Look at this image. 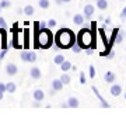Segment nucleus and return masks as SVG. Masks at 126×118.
<instances>
[{"label": "nucleus", "instance_id": "obj_39", "mask_svg": "<svg viewBox=\"0 0 126 118\" xmlns=\"http://www.w3.org/2000/svg\"><path fill=\"white\" fill-rule=\"evenodd\" d=\"M125 100H126V93H125Z\"/></svg>", "mask_w": 126, "mask_h": 118}, {"label": "nucleus", "instance_id": "obj_15", "mask_svg": "<svg viewBox=\"0 0 126 118\" xmlns=\"http://www.w3.org/2000/svg\"><path fill=\"white\" fill-rule=\"evenodd\" d=\"M97 7H98L99 10H107L108 9V1L107 0H97Z\"/></svg>", "mask_w": 126, "mask_h": 118}, {"label": "nucleus", "instance_id": "obj_36", "mask_svg": "<svg viewBox=\"0 0 126 118\" xmlns=\"http://www.w3.org/2000/svg\"><path fill=\"white\" fill-rule=\"evenodd\" d=\"M3 98V91H0V100Z\"/></svg>", "mask_w": 126, "mask_h": 118}, {"label": "nucleus", "instance_id": "obj_7", "mask_svg": "<svg viewBox=\"0 0 126 118\" xmlns=\"http://www.w3.org/2000/svg\"><path fill=\"white\" fill-rule=\"evenodd\" d=\"M6 72H7V75H9V76H14V75L18 72L17 65H16V63H9L7 66H6Z\"/></svg>", "mask_w": 126, "mask_h": 118}, {"label": "nucleus", "instance_id": "obj_29", "mask_svg": "<svg viewBox=\"0 0 126 118\" xmlns=\"http://www.w3.org/2000/svg\"><path fill=\"white\" fill-rule=\"evenodd\" d=\"M121 18H122V20H125V18H126V6H125V9L121 11Z\"/></svg>", "mask_w": 126, "mask_h": 118}, {"label": "nucleus", "instance_id": "obj_28", "mask_svg": "<svg viewBox=\"0 0 126 118\" xmlns=\"http://www.w3.org/2000/svg\"><path fill=\"white\" fill-rule=\"evenodd\" d=\"M0 27L1 28H7V24H6V21H4V18L3 17H0Z\"/></svg>", "mask_w": 126, "mask_h": 118}, {"label": "nucleus", "instance_id": "obj_10", "mask_svg": "<svg viewBox=\"0 0 126 118\" xmlns=\"http://www.w3.org/2000/svg\"><path fill=\"white\" fill-rule=\"evenodd\" d=\"M63 82L60 80V79H55L53 82H52V89H53L55 91H59V90H62L63 89Z\"/></svg>", "mask_w": 126, "mask_h": 118}, {"label": "nucleus", "instance_id": "obj_14", "mask_svg": "<svg viewBox=\"0 0 126 118\" xmlns=\"http://www.w3.org/2000/svg\"><path fill=\"white\" fill-rule=\"evenodd\" d=\"M67 104H69V107H70V108H77L80 103H79V100H77L76 97H70V98H69V101H67Z\"/></svg>", "mask_w": 126, "mask_h": 118}, {"label": "nucleus", "instance_id": "obj_25", "mask_svg": "<svg viewBox=\"0 0 126 118\" xmlns=\"http://www.w3.org/2000/svg\"><path fill=\"white\" fill-rule=\"evenodd\" d=\"M123 38H125V32L119 31V34H118V37H116V42L118 44H121V42L123 41Z\"/></svg>", "mask_w": 126, "mask_h": 118}, {"label": "nucleus", "instance_id": "obj_5", "mask_svg": "<svg viewBox=\"0 0 126 118\" xmlns=\"http://www.w3.org/2000/svg\"><path fill=\"white\" fill-rule=\"evenodd\" d=\"M91 89H93V91H94V94L97 96V98H98V100H99V103H101V107H104V108H108V107H109V103H108L107 100H105V98H104L102 96H101V93L98 91V89H97L95 86H93Z\"/></svg>", "mask_w": 126, "mask_h": 118}, {"label": "nucleus", "instance_id": "obj_13", "mask_svg": "<svg viewBox=\"0 0 126 118\" xmlns=\"http://www.w3.org/2000/svg\"><path fill=\"white\" fill-rule=\"evenodd\" d=\"M84 14H76L74 17H73V23L76 24V25H83L84 23Z\"/></svg>", "mask_w": 126, "mask_h": 118}, {"label": "nucleus", "instance_id": "obj_23", "mask_svg": "<svg viewBox=\"0 0 126 118\" xmlns=\"http://www.w3.org/2000/svg\"><path fill=\"white\" fill-rule=\"evenodd\" d=\"M95 73H97V72H95V68L91 65L90 68H88V75H90L91 79H94V77H95Z\"/></svg>", "mask_w": 126, "mask_h": 118}, {"label": "nucleus", "instance_id": "obj_16", "mask_svg": "<svg viewBox=\"0 0 126 118\" xmlns=\"http://www.w3.org/2000/svg\"><path fill=\"white\" fill-rule=\"evenodd\" d=\"M6 89H7V91H9V93H16V90H17V86H16V83L9 82L7 84H6Z\"/></svg>", "mask_w": 126, "mask_h": 118}, {"label": "nucleus", "instance_id": "obj_17", "mask_svg": "<svg viewBox=\"0 0 126 118\" xmlns=\"http://www.w3.org/2000/svg\"><path fill=\"white\" fill-rule=\"evenodd\" d=\"M60 69H62L63 72H67V70H70V69H72V63H70L69 60H64V62L60 65Z\"/></svg>", "mask_w": 126, "mask_h": 118}, {"label": "nucleus", "instance_id": "obj_8", "mask_svg": "<svg viewBox=\"0 0 126 118\" xmlns=\"http://www.w3.org/2000/svg\"><path fill=\"white\" fill-rule=\"evenodd\" d=\"M111 94L113 97H118V96L122 94V86L121 84H112L111 86Z\"/></svg>", "mask_w": 126, "mask_h": 118}, {"label": "nucleus", "instance_id": "obj_34", "mask_svg": "<svg viewBox=\"0 0 126 118\" xmlns=\"http://www.w3.org/2000/svg\"><path fill=\"white\" fill-rule=\"evenodd\" d=\"M111 23H112V20H111V18H105V25H108V24H111Z\"/></svg>", "mask_w": 126, "mask_h": 118}, {"label": "nucleus", "instance_id": "obj_9", "mask_svg": "<svg viewBox=\"0 0 126 118\" xmlns=\"http://www.w3.org/2000/svg\"><path fill=\"white\" fill-rule=\"evenodd\" d=\"M30 76H31L34 80H38V79H41L42 73H41L39 68H32L31 70H30Z\"/></svg>", "mask_w": 126, "mask_h": 118}, {"label": "nucleus", "instance_id": "obj_30", "mask_svg": "<svg viewBox=\"0 0 126 118\" xmlns=\"http://www.w3.org/2000/svg\"><path fill=\"white\" fill-rule=\"evenodd\" d=\"M87 55H93L94 54V48H93V46H90V48H87Z\"/></svg>", "mask_w": 126, "mask_h": 118}, {"label": "nucleus", "instance_id": "obj_26", "mask_svg": "<svg viewBox=\"0 0 126 118\" xmlns=\"http://www.w3.org/2000/svg\"><path fill=\"white\" fill-rule=\"evenodd\" d=\"M80 83L86 84V75H84V72H80Z\"/></svg>", "mask_w": 126, "mask_h": 118}, {"label": "nucleus", "instance_id": "obj_12", "mask_svg": "<svg viewBox=\"0 0 126 118\" xmlns=\"http://www.w3.org/2000/svg\"><path fill=\"white\" fill-rule=\"evenodd\" d=\"M104 80H105V83H113L115 82V73L113 72H105Z\"/></svg>", "mask_w": 126, "mask_h": 118}, {"label": "nucleus", "instance_id": "obj_3", "mask_svg": "<svg viewBox=\"0 0 126 118\" xmlns=\"http://www.w3.org/2000/svg\"><path fill=\"white\" fill-rule=\"evenodd\" d=\"M53 42L52 32L46 28H41L39 31L35 32V48H49Z\"/></svg>", "mask_w": 126, "mask_h": 118}, {"label": "nucleus", "instance_id": "obj_4", "mask_svg": "<svg viewBox=\"0 0 126 118\" xmlns=\"http://www.w3.org/2000/svg\"><path fill=\"white\" fill-rule=\"evenodd\" d=\"M20 56L24 62H35L36 60V54L32 52V51H23Z\"/></svg>", "mask_w": 126, "mask_h": 118}, {"label": "nucleus", "instance_id": "obj_1", "mask_svg": "<svg viewBox=\"0 0 126 118\" xmlns=\"http://www.w3.org/2000/svg\"><path fill=\"white\" fill-rule=\"evenodd\" d=\"M76 41H77L76 34L72 30H69V28L59 30L56 32V35H55V44L60 49H69V48H72L76 44Z\"/></svg>", "mask_w": 126, "mask_h": 118}, {"label": "nucleus", "instance_id": "obj_32", "mask_svg": "<svg viewBox=\"0 0 126 118\" xmlns=\"http://www.w3.org/2000/svg\"><path fill=\"white\" fill-rule=\"evenodd\" d=\"M39 25H41V28H46V27H48V23H45V21H41Z\"/></svg>", "mask_w": 126, "mask_h": 118}, {"label": "nucleus", "instance_id": "obj_22", "mask_svg": "<svg viewBox=\"0 0 126 118\" xmlns=\"http://www.w3.org/2000/svg\"><path fill=\"white\" fill-rule=\"evenodd\" d=\"M81 49H83V46H81L80 44H74V45L72 46V51L74 52V54H80Z\"/></svg>", "mask_w": 126, "mask_h": 118}, {"label": "nucleus", "instance_id": "obj_27", "mask_svg": "<svg viewBox=\"0 0 126 118\" xmlns=\"http://www.w3.org/2000/svg\"><path fill=\"white\" fill-rule=\"evenodd\" d=\"M52 27H56V20H53V18L48 21V28H52Z\"/></svg>", "mask_w": 126, "mask_h": 118}, {"label": "nucleus", "instance_id": "obj_21", "mask_svg": "<svg viewBox=\"0 0 126 118\" xmlns=\"http://www.w3.org/2000/svg\"><path fill=\"white\" fill-rule=\"evenodd\" d=\"M38 4H39L41 9H48L50 3H49V0H39V1H38Z\"/></svg>", "mask_w": 126, "mask_h": 118}, {"label": "nucleus", "instance_id": "obj_18", "mask_svg": "<svg viewBox=\"0 0 126 118\" xmlns=\"http://www.w3.org/2000/svg\"><path fill=\"white\" fill-rule=\"evenodd\" d=\"M24 14H25V16H32V14H34V7H32L31 4H27L24 7Z\"/></svg>", "mask_w": 126, "mask_h": 118}, {"label": "nucleus", "instance_id": "obj_24", "mask_svg": "<svg viewBox=\"0 0 126 118\" xmlns=\"http://www.w3.org/2000/svg\"><path fill=\"white\" fill-rule=\"evenodd\" d=\"M0 3H1V7H3V9H9L10 6H11V1H10V0H1Z\"/></svg>", "mask_w": 126, "mask_h": 118}, {"label": "nucleus", "instance_id": "obj_40", "mask_svg": "<svg viewBox=\"0 0 126 118\" xmlns=\"http://www.w3.org/2000/svg\"><path fill=\"white\" fill-rule=\"evenodd\" d=\"M125 38H126V31H125Z\"/></svg>", "mask_w": 126, "mask_h": 118}, {"label": "nucleus", "instance_id": "obj_33", "mask_svg": "<svg viewBox=\"0 0 126 118\" xmlns=\"http://www.w3.org/2000/svg\"><path fill=\"white\" fill-rule=\"evenodd\" d=\"M34 107H35V108H39L41 107V101H35V103H34Z\"/></svg>", "mask_w": 126, "mask_h": 118}, {"label": "nucleus", "instance_id": "obj_20", "mask_svg": "<svg viewBox=\"0 0 126 118\" xmlns=\"http://www.w3.org/2000/svg\"><path fill=\"white\" fill-rule=\"evenodd\" d=\"M60 80L63 82V84H69L72 79H70V76H69V75H66V73H63L62 76H60Z\"/></svg>", "mask_w": 126, "mask_h": 118}, {"label": "nucleus", "instance_id": "obj_31", "mask_svg": "<svg viewBox=\"0 0 126 118\" xmlns=\"http://www.w3.org/2000/svg\"><path fill=\"white\" fill-rule=\"evenodd\" d=\"M0 91H3V93H4V91H7V89H6V84H4V83H0Z\"/></svg>", "mask_w": 126, "mask_h": 118}, {"label": "nucleus", "instance_id": "obj_6", "mask_svg": "<svg viewBox=\"0 0 126 118\" xmlns=\"http://www.w3.org/2000/svg\"><path fill=\"white\" fill-rule=\"evenodd\" d=\"M94 11H95V7L93 4H86L84 6V11H83V14H84V17L86 18H90L91 16H94Z\"/></svg>", "mask_w": 126, "mask_h": 118}, {"label": "nucleus", "instance_id": "obj_2", "mask_svg": "<svg viewBox=\"0 0 126 118\" xmlns=\"http://www.w3.org/2000/svg\"><path fill=\"white\" fill-rule=\"evenodd\" d=\"M77 44H80L83 46V49H87L93 46L95 49V35L93 34L90 27H86V28H81L79 34H77Z\"/></svg>", "mask_w": 126, "mask_h": 118}, {"label": "nucleus", "instance_id": "obj_35", "mask_svg": "<svg viewBox=\"0 0 126 118\" xmlns=\"http://www.w3.org/2000/svg\"><path fill=\"white\" fill-rule=\"evenodd\" d=\"M55 1H56V4H58V6L63 4V0H55Z\"/></svg>", "mask_w": 126, "mask_h": 118}, {"label": "nucleus", "instance_id": "obj_38", "mask_svg": "<svg viewBox=\"0 0 126 118\" xmlns=\"http://www.w3.org/2000/svg\"><path fill=\"white\" fill-rule=\"evenodd\" d=\"M1 9H3V7H1V3H0V11H1Z\"/></svg>", "mask_w": 126, "mask_h": 118}, {"label": "nucleus", "instance_id": "obj_19", "mask_svg": "<svg viewBox=\"0 0 126 118\" xmlns=\"http://www.w3.org/2000/svg\"><path fill=\"white\" fill-rule=\"evenodd\" d=\"M53 62L56 65H59V66H60V65L64 62V56H63V55H56V56H55V59H53Z\"/></svg>", "mask_w": 126, "mask_h": 118}, {"label": "nucleus", "instance_id": "obj_11", "mask_svg": "<svg viewBox=\"0 0 126 118\" xmlns=\"http://www.w3.org/2000/svg\"><path fill=\"white\" fill-rule=\"evenodd\" d=\"M32 96H34V100H35V101H42L44 98H45V93H44V91L41 90V89L35 90Z\"/></svg>", "mask_w": 126, "mask_h": 118}, {"label": "nucleus", "instance_id": "obj_37", "mask_svg": "<svg viewBox=\"0 0 126 118\" xmlns=\"http://www.w3.org/2000/svg\"><path fill=\"white\" fill-rule=\"evenodd\" d=\"M69 1H72V0H63V3H69Z\"/></svg>", "mask_w": 126, "mask_h": 118}]
</instances>
